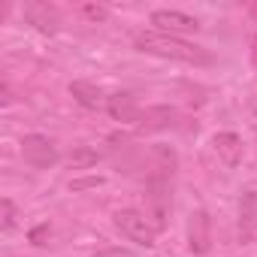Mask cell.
Segmentation results:
<instances>
[{"instance_id": "obj_12", "label": "cell", "mask_w": 257, "mask_h": 257, "mask_svg": "<svg viewBox=\"0 0 257 257\" xmlns=\"http://www.w3.org/2000/svg\"><path fill=\"white\" fill-rule=\"evenodd\" d=\"M0 206H4V230L10 233L16 227V206H13V200H4Z\"/></svg>"}, {"instance_id": "obj_6", "label": "cell", "mask_w": 257, "mask_h": 257, "mask_svg": "<svg viewBox=\"0 0 257 257\" xmlns=\"http://www.w3.org/2000/svg\"><path fill=\"white\" fill-rule=\"evenodd\" d=\"M106 112L115 121H121V124H140V118H143V109H140V103L131 94H109Z\"/></svg>"}, {"instance_id": "obj_4", "label": "cell", "mask_w": 257, "mask_h": 257, "mask_svg": "<svg viewBox=\"0 0 257 257\" xmlns=\"http://www.w3.org/2000/svg\"><path fill=\"white\" fill-rule=\"evenodd\" d=\"M22 13H25L28 25H34V28L43 31V34H55L58 25H61L58 10H55L52 4H46V0H28V4L22 7Z\"/></svg>"}, {"instance_id": "obj_2", "label": "cell", "mask_w": 257, "mask_h": 257, "mask_svg": "<svg viewBox=\"0 0 257 257\" xmlns=\"http://www.w3.org/2000/svg\"><path fill=\"white\" fill-rule=\"evenodd\" d=\"M115 227L143 248H152L155 245V236H158V227L149 221L146 212H137V209H118L115 212Z\"/></svg>"}, {"instance_id": "obj_1", "label": "cell", "mask_w": 257, "mask_h": 257, "mask_svg": "<svg viewBox=\"0 0 257 257\" xmlns=\"http://www.w3.org/2000/svg\"><path fill=\"white\" fill-rule=\"evenodd\" d=\"M137 49L146 55H158V58H170V61H185V64H209L212 58L197 49L194 43H185L179 37L161 34V31H146L137 37Z\"/></svg>"}, {"instance_id": "obj_14", "label": "cell", "mask_w": 257, "mask_h": 257, "mask_svg": "<svg viewBox=\"0 0 257 257\" xmlns=\"http://www.w3.org/2000/svg\"><path fill=\"white\" fill-rule=\"evenodd\" d=\"M82 13H85L88 19H97V22L106 19V10H103V7H82Z\"/></svg>"}, {"instance_id": "obj_10", "label": "cell", "mask_w": 257, "mask_h": 257, "mask_svg": "<svg viewBox=\"0 0 257 257\" xmlns=\"http://www.w3.org/2000/svg\"><path fill=\"white\" fill-rule=\"evenodd\" d=\"M70 94L76 97V103H82L85 109H103L106 106V94L97 88V85H91V82H70Z\"/></svg>"}, {"instance_id": "obj_11", "label": "cell", "mask_w": 257, "mask_h": 257, "mask_svg": "<svg viewBox=\"0 0 257 257\" xmlns=\"http://www.w3.org/2000/svg\"><path fill=\"white\" fill-rule=\"evenodd\" d=\"M70 164H73V167H79V170L94 167V164H97V152H91V149H79V152L70 158Z\"/></svg>"}, {"instance_id": "obj_9", "label": "cell", "mask_w": 257, "mask_h": 257, "mask_svg": "<svg viewBox=\"0 0 257 257\" xmlns=\"http://www.w3.org/2000/svg\"><path fill=\"white\" fill-rule=\"evenodd\" d=\"M254 224H257V194L248 191L239 203V239L248 242L254 236Z\"/></svg>"}, {"instance_id": "obj_8", "label": "cell", "mask_w": 257, "mask_h": 257, "mask_svg": "<svg viewBox=\"0 0 257 257\" xmlns=\"http://www.w3.org/2000/svg\"><path fill=\"white\" fill-rule=\"evenodd\" d=\"M209 215L206 212H194L188 221V248L194 254H206L209 251Z\"/></svg>"}, {"instance_id": "obj_5", "label": "cell", "mask_w": 257, "mask_h": 257, "mask_svg": "<svg viewBox=\"0 0 257 257\" xmlns=\"http://www.w3.org/2000/svg\"><path fill=\"white\" fill-rule=\"evenodd\" d=\"M152 25H155L161 34H170V37L200 28L197 19H191L188 13H179V10H158V13H152Z\"/></svg>"}, {"instance_id": "obj_13", "label": "cell", "mask_w": 257, "mask_h": 257, "mask_svg": "<svg viewBox=\"0 0 257 257\" xmlns=\"http://www.w3.org/2000/svg\"><path fill=\"white\" fill-rule=\"evenodd\" d=\"M94 257H134L127 248H106V251H97Z\"/></svg>"}, {"instance_id": "obj_7", "label": "cell", "mask_w": 257, "mask_h": 257, "mask_svg": "<svg viewBox=\"0 0 257 257\" xmlns=\"http://www.w3.org/2000/svg\"><path fill=\"white\" fill-rule=\"evenodd\" d=\"M212 149H215V155L221 158L224 167H236V164L242 161V140H239L233 131L215 134V137H212Z\"/></svg>"}, {"instance_id": "obj_3", "label": "cell", "mask_w": 257, "mask_h": 257, "mask_svg": "<svg viewBox=\"0 0 257 257\" xmlns=\"http://www.w3.org/2000/svg\"><path fill=\"white\" fill-rule=\"evenodd\" d=\"M22 158H25V164L34 167V170H49V167L58 161V152H55V146H52L49 137H43V134H28V137L22 140Z\"/></svg>"}]
</instances>
